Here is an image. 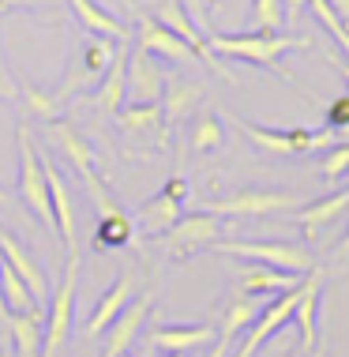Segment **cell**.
Returning a JSON list of instances; mask_svg holds the SVG:
<instances>
[{"mask_svg": "<svg viewBox=\"0 0 349 357\" xmlns=\"http://www.w3.org/2000/svg\"><path fill=\"white\" fill-rule=\"evenodd\" d=\"M207 45L215 50V56L222 61H240V64H251V68H263L278 79H286L289 86H297L300 79L282 64L286 53H297V50H312V38L304 34H270V31H259V34H222V31H210L207 34Z\"/></svg>", "mask_w": 349, "mask_h": 357, "instance_id": "cell-1", "label": "cell"}, {"mask_svg": "<svg viewBox=\"0 0 349 357\" xmlns=\"http://www.w3.org/2000/svg\"><path fill=\"white\" fill-rule=\"evenodd\" d=\"M49 136L56 139V147H61V154L68 162H72V169L83 177V188H86V196H91V204L94 211H98V218L105 215H121V199L113 196V188H109V173H105V166L98 162V154H94L91 147V139L83 136L79 128H75L72 121H53L49 124Z\"/></svg>", "mask_w": 349, "mask_h": 357, "instance_id": "cell-2", "label": "cell"}, {"mask_svg": "<svg viewBox=\"0 0 349 357\" xmlns=\"http://www.w3.org/2000/svg\"><path fill=\"white\" fill-rule=\"evenodd\" d=\"M15 147H19V177H15V192L23 199V207L42 222L49 234H56V218L49 207V185H45V169H42V147L31 136V124L15 128Z\"/></svg>", "mask_w": 349, "mask_h": 357, "instance_id": "cell-3", "label": "cell"}, {"mask_svg": "<svg viewBox=\"0 0 349 357\" xmlns=\"http://www.w3.org/2000/svg\"><path fill=\"white\" fill-rule=\"evenodd\" d=\"M237 132L245 136L256 151L263 154H278V158H300V154H316V151H331L338 143L334 128H263V124H251L237 117Z\"/></svg>", "mask_w": 349, "mask_h": 357, "instance_id": "cell-4", "label": "cell"}, {"mask_svg": "<svg viewBox=\"0 0 349 357\" xmlns=\"http://www.w3.org/2000/svg\"><path fill=\"white\" fill-rule=\"evenodd\" d=\"M79 267H83V256L79 252H68L64 256V275H61V286L49 294L45 301V327H42V357H56L61 346L72 331V312H75V286H79Z\"/></svg>", "mask_w": 349, "mask_h": 357, "instance_id": "cell-5", "label": "cell"}, {"mask_svg": "<svg viewBox=\"0 0 349 357\" xmlns=\"http://www.w3.org/2000/svg\"><path fill=\"white\" fill-rule=\"evenodd\" d=\"M215 252L222 256H237L259 267H278V271H293L308 275L316 271V256L304 245H289V241H215Z\"/></svg>", "mask_w": 349, "mask_h": 357, "instance_id": "cell-6", "label": "cell"}, {"mask_svg": "<svg viewBox=\"0 0 349 357\" xmlns=\"http://www.w3.org/2000/svg\"><path fill=\"white\" fill-rule=\"evenodd\" d=\"M289 207H304V199L297 192H282V188H237L222 199H207L203 211L215 218H263V215H278Z\"/></svg>", "mask_w": 349, "mask_h": 357, "instance_id": "cell-7", "label": "cell"}, {"mask_svg": "<svg viewBox=\"0 0 349 357\" xmlns=\"http://www.w3.org/2000/svg\"><path fill=\"white\" fill-rule=\"evenodd\" d=\"M154 19H158L162 26H169V31L177 34V38H180L184 45H188L192 53L199 56V64H203V68H210L215 75H222V79L237 83V75H233V72L226 68V61H222V56H215V50L207 45V31H203V26L196 23V19L188 15V8H184L180 0H162V4H158V12H154Z\"/></svg>", "mask_w": 349, "mask_h": 357, "instance_id": "cell-8", "label": "cell"}, {"mask_svg": "<svg viewBox=\"0 0 349 357\" xmlns=\"http://www.w3.org/2000/svg\"><path fill=\"white\" fill-rule=\"evenodd\" d=\"M222 237H226L222 218L207 215V211H196V215H180L158 241L169 248V259H180V264H184L188 256H196L199 248H210Z\"/></svg>", "mask_w": 349, "mask_h": 357, "instance_id": "cell-9", "label": "cell"}, {"mask_svg": "<svg viewBox=\"0 0 349 357\" xmlns=\"http://www.w3.org/2000/svg\"><path fill=\"white\" fill-rule=\"evenodd\" d=\"M154 312V289H143L135 294L128 308H124L116 320L105 327V346H102V357H128L132 346L143 339V327H147V316Z\"/></svg>", "mask_w": 349, "mask_h": 357, "instance_id": "cell-10", "label": "cell"}, {"mask_svg": "<svg viewBox=\"0 0 349 357\" xmlns=\"http://www.w3.org/2000/svg\"><path fill=\"white\" fill-rule=\"evenodd\" d=\"M42 169H45V185H49V207L56 218V237L64 241V252H79V218H75V204H72V188H68L56 158L42 151Z\"/></svg>", "mask_w": 349, "mask_h": 357, "instance_id": "cell-11", "label": "cell"}, {"mask_svg": "<svg viewBox=\"0 0 349 357\" xmlns=\"http://www.w3.org/2000/svg\"><path fill=\"white\" fill-rule=\"evenodd\" d=\"M215 324H158L143 331V346L150 354H199L215 342Z\"/></svg>", "mask_w": 349, "mask_h": 357, "instance_id": "cell-12", "label": "cell"}, {"mask_svg": "<svg viewBox=\"0 0 349 357\" xmlns=\"http://www.w3.org/2000/svg\"><path fill=\"white\" fill-rule=\"evenodd\" d=\"M135 286H139V278H135V271H121L113 278V286L105 289V294L98 297V305H94V312L86 316V324L79 327L83 339H98V335H105V327H109L116 316L128 308V301L135 297Z\"/></svg>", "mask_w": 349, "mask_h": 357, "instance_id": "cell-13", "label": "cell"}, {"mask_svg": "<svg viewBox=\"0 0 349 357\" xmlns=\"http://www.w3.org/2000/svg\"><path fill=\"white\" fill-rule=\"evenodd\" d=\"M116 128H121L124 139H150L158 143V151L169 147V128L162 121V105L150 102V105H139V102H124L121 109L113 113Z\"/></svg>", "mask_w": 349, "mask_h": 357, "instance_id": "cell-14", "label": "cell"}, {"mask_svg": "<svg viewBox=\"0 0 349 357\" xmlns=\"http://www.w3.org/2000/svg\"><path fill=\"white\" fill-rule=\"evenodd\" d=\"M0 256H4V264L12 267V271L26 282V289L34 294V301L45 308V301H49V294H53L49 275H45L42 267H38V259H34L31 252H26L23 241H19V237L12 234V229H4V226H0Z\"/></svg>", "mask_w": 349, "mask_h": 357, "instance_id": "cell-15", "label": "cell"}, {"mask_svg": "<svg viewBox=\"0 0 349 357\" xmlns=\"http://www.w3.org/2000/svg\"><path fill=\"white\" fill-rule=\"evenodd\" d=\"M128 56H132V42H121L113 53V61H109V72L102 75L98 86H94V94H91L94 109L105 113V117H113V113L128 102Z\"/></svg>", "mask_w": 349, "mask_h": 357, "instance_id": "cell-16", "label": "cell"}, {"mask_svg": "<svg viewBox=\"0 0 349 357\" xmlns=\"http://www.w3.org/2000/svg\"><path fill=\"white\" fill-rule=\"evenodd\" d=\"M319 294H323V271H308L297 286V308H293V320L300 331V350L312 354L319 339H316V327H319Z\"/></svg>", "mask_w": 349, "mask_h": 357, "instance_id": "cell-17", "label": "cell"}, {"mask_svg": "<svg viewBox=\"0 0 349 357\" xmlns=\"http://www.w3.org/2000/svg\"><path fill=\"white\" fill-rule=\"evenodd\" d=\"M166 91V72L162 64L154 61L150 53H143L139 45H132V56H128V102H139V105H150L162 98Z\"/></svg>", "mask_w": 349, "mask_h": 357, "instance_id": "cell-18", "label": "cell"}, {"mask_svg": "<svg viewBox=\"0 0 349 357\" xmlns=\"http://www.w3.org/2000/svg\"><path fill=\"white\" fill-rule=\"evenodd\" d=\"M132 38H135V45H139L143 53H150V56H166V61H177V64H184V61H199V56L192 53L188 45H184L180 38L169 31V26L158 23V19H147V15H143L139 23H135Z\"/></svg>", "mask_w": 349, "mask_h": 357, "instance_id": "cell-19", "label": "cell"}, {"mask_svg": "<svg viewBox=\"0 0 349 357\" xmlns=\"http://www.w3.org/2000/svg\"><path fill=\"white\" fill-rule=\"evenodd\" d=\"M349 211V185H342V188H334L331 196H319V199H312V204H304L293 215V222L300 229H304V237L312 241H319V234H323L327 226H331L334 218H342Z\"/></svg>", "mask_w": 349, "mask_h": 357, "instance_id": "cell-20", "label": "cell"}, {"mask_svg": "<svg viewBox=\"0 0 349 357\" xmlns=\"http://www.w3.org/2000/svg\"><path fill=\"white\" fill-rule=\"evenodd\" d=\"M68 8H72L75 23L83 26L86 34H98V38H109V42H132V26L124 23L121 15H113L109 8H102L98 0H68Z\"/></svg>", "mask_w": 349, "mask_h": 357, "instance_id": "cell-21", "label": "cell"}, {"mask_svg": "<svg viewBox=\"0 0 349 357\" xmlns=\"http://www.w3.org/2000/svg\"><path fill=\"white\" fill-rule=\"evenodd\" d=\"M203 102V83L199 79H166V91H162V121H166V128L173 132L180 121H192L196 117Z\"/></svg>", "mask_w": 349, "mask_h": 357, "instance_id": "cell-22", "label": "cell"}, {"mask_svg": "<svg viewBox=\"0 0 349 357\" xmlns=\"http://www.w3.org/2000/svg\"><path fill=\"white\" fill-rule=\"evenodd\" d=\"M304 275H293V271H278V267H259L251 264L237 282V294L240 297H259V301H274L278 294H289V289L300 286Z\"/></svg>", "mask_w": 349, "mask_h": 357, "instance_id": "cell-23", "label": "cell"}, {"mask_svg": "<svg viewBox=\"0 0 349 357\" xmlns=\"http://www.w3.org/2000/svg\"><path fill=\"white\" fill-rule=\"evenodd\" d=\"M23 102V117L26 121H42V124H53L64 117V102L56 98L53 86H38V83H19V98Z\"/></svg>", "mask_w": 349, "mask_h": 357, "instance_id": "cell-24", "label": "cell"}, {"mask_svg": "<svg viewBox=\"0 0 349 357\" xmlns=\"http://www.w3.org/2000/svg\"><path fill=\"white\" fill-rule=\"evenodd\" d=\"M180 207H184V204L169 199L166 192H154L150 199H143V204H139V211H135V222H139V229H143L147 237H162V234L173 226V222L180 218Z\"/></svg>", "mask_w": 349, "mask_h": 357, "instance_id": "cell-25", "label": "cell"}, {"mask_svg": "<svg viewBox=\"0 0 349 357\" xmlns=\"http://www.w3.org/2000/svg\"><path fill=\"white\" fill-rule=\"evenodd\" d=\"M267 301H259V297H233V301H226L218 308V335H226V339H237V335H245L251 320L259 316V308H263Z\"/></svg>", "mask_w": 349, "mask_h": 357, "instance_id": "cell-26", "label": "cell"}, {"mask_svg": "<svg viewBox=\"0 0 349 357\" xmlns=\"http://www.w3.org/2000/svg\"><path fill=\"white\" fill-rule=\"evenodd\" d=\"M45 316H23V312H8V335H12V342H15V354L19 357H42V324Z\"/></svg>", "mask_w": 349, "mask_h": 357, "instance_id": "cell-27", "label": "cell"}, {"mask_svg": "<svg viewBox=\"0 0 349 357\" xmlns=\"http://www.w3.org/2000/svg\"><path fill=\"white\" fill-rule=\"evenodd\" d=\"M188 147L196 154H210V151H222L226 147V124L215 109H203L192 117V128H188Z\"/></svg>", "mask_w": 349, "mask_h": 357, "instance_id": "cell-28", "label": "cell"}, {"mask_svg": "<svg viewBox=\"0 0 349 357\" xmlns=\"http://www.w3.org/2000/svg\"><path fill=\"white\" fill-rule=\"evenodd\" d=\"M0 301L8 312H23V316H42V305L34 301V294L26 289V282L19 278L8 264H0Z\"/></svg>", "mask_w": 349, "mask_h": 357, "instance_id": "cell-29", "label": "cell"}, {"mask_svg": "<svg viewBox=\"0 0 349 357\" xmlns=\"http://www.w3.org/2000/svg\"><path fill=\"white\" fill-rule=\"evenodd\" d=\"M116 53V42H109V38H98V34H86L79 53H75V61H79V68L86 72V79L98 83L105 72H109V61Z\"/></svg>", "mask_w": 349, "mask_h": 357, "instance_id": "cell-30", "label": "cell"}, {"mask_svg": "<svg viewBox=\"0 0 349 357\" xmlns=\"http://www.w3.org/2000/svg\"><path fill=\"white\" fill-rule=\"evenodd\" d=\"M124 245H135V226L132 218L124 215H105L94 222V248L98 252H109V248H124Z\"/></svg>", "mask_w": 349, "mask_h": 357, "instance_id": "cell-31", "label": "cell"}, {"mask_svg": "<svg viewBox=\"0 0 349 357\" xmlns=\"http://www.w3.org/2000/svg\"><path fill=\"white\" fill-rule=\"evenodd\" d=\"M248 31H270V34H282L286 31V8L282 0H251L248 8Z\"/></svg>", "mask_w": 349, "mask_h": 357, "instance_id": "cell-32", "label": "cell"}, {"mask_svg": "<svg viewBox=\"0 0 349 357\" xmlns=\"http://www.w3.org/2000/svg\"><path fill=\"white\" fill-rule=\"evenodd\" d=\"M346 173H349V143H334L323 158V177L331 181V185H338Z\"/></svg>", "mask_w": 349, "mask_h": 357, "instance_id": "cell-33", "label": "cell"}, {"mask_svg": "<svg viewBox=\"0 0 349 357\" xmlns=\"http://www.w3.org/2000/svg\"><path fill=\"white\" fill-rule=\"evenodd\" d=\"M327 128H334V132L349 128V91L327 102Z\"/></svg>", "mask_w": 349, "mask_h": 357, "instance_id": "cell-34", "label": "cell"}, {"mask_svg": "<svg viewBox=\"0 0 349 357\" xmlns=\"http://www.w3.org/2000/svg\"><path fill=\"white\" fill-rule=\"evenodd\" d=\"M15 98H19V79H15V72L8 68L4 38H0V102H15Z\"/></svg>", "mask_w": 349, "mask_h": 357, "instance_id": "cell-35", "label": "cell"}, {"mask_svg": "<svg viewBox=\"0 0 349 357\" xmlns=\"http://www.w3.org/2000/svg\"><path fill=\"white\" fill-rule=\"evenodd\" d=\"M162 192H166L169 199H177V204H188V181H184L180 173H173V177L166 181V188H162Z\"/></svg>", "mask_w": 349, "mask_h": 357, "instance_id": "cell-36", "label": "cell"}, {"mask_svg": "<svg viewBox=\"0 0 349 357\" xmlns=\"http://www.w3.org/2000/svg\"><path fill=\"white\" fill-rule=\"evenodd\" d=\"M233 354V339H226V335H215V342L207 346V350L192 354V357H229Z\"/></svg>", "mask_w": 349, "mask_h": 357, "instance_id": "cell-37", "label": "cell"}, {"mask_svg": "<svg viewBox=\"0 0 349 357\" xmlns=\"http://www.w3.org/2000/svg\"><path fill=\"white\" fill-rule=\"evenodd\" d=\"M184 8H188V15H196V19H210V12L222 4V0H180Z\"/></svg>", "mask_w": 349, "mask_h": 357, "instance_id": "cell-38", "label": "cell"}, {"mask_svg": "<svg viewBox=\"0 0 349 357\" xmlns=\"http://www.w3.org/2000/svg\"><path fill=\"white\" fill-rule=\"evenodd\" d=\"M282 8H286V26H289V23L300 19V12L308 8V0H282Z\"/></svg>", "mask_w": 349, "mask_h": 357, "instance_id": "cell-39", "label": "cell"}, {"mask_svg": "<svg viewBox=\"0 0 349 357\" xmlns=\"http://www.w3.org/2000/svg\"><path fill=\"white\" fill-rule=\"evenodd\" d=\"M327 61H331V68H334L338 75H342V79H346V86H349V64L342 61V53H327Z\"/></svg>", "mask_w": 349, "mask_h": 357, "instance_id": "cell-40", "label": "cell"}, {"mask_svg": "<svg viewBox=\"0 0 349 357\" xmlns=\"http://www.w3.org/2000/svg\"><path fill=\"white\" fill-rule=\"evenodd\" d=\"M38 4H56V0H4V12H12V8H38Z\"/></svg>", "mask_w": 349, "mask_h": 357, "instance_id": "cell-41", "label": "cell"}, {"mask_svg": "<svg viewBox=\"0 0 349 357\" xmlns=\"http://www.w3.org/2000/svg\"><path fill=\"white\" fill-rule=\"evenodd\" d=\"M327 4H331V12H334V15L349 26V0H327Z\"/></svg>", "mask_w": 349, "mask_h": 357, "instance_id": "cell-42", "label": "cell"}, {"mask_svg": "<svg viewBox=\"0 0 349 357\" xmlns=\"http://www.w3.org/2000/svg\"><path fill=\"white\" fill-rule=\"evenodd\" d=\"M334 256H338V259H349V229H346V234H342V241H338Z\"/></svg>", "mask_w": 349, "mask_h": 357, "instance_id": "cell-43", "label": "cell"}, {"mask_svg": "<svg viewBox=\"0 0 349 357\" xmlns=\"http://www.w3.org/2000/svg\"><path fill=\"white\" fill-rule=\"evenodd\" d=\"M8 204H12V192H8V188H0V207H8Z\"/></svg>", "mask_w": 349, "mask_h": 357, "instance_id": "cell-44", "label": "cell"}, {"mask_svg": "<svg viewBox=\"0 0 349 357\" xmlns=\"http://www.w3.org/2000/svg\"><path fill=\"white\" fill-rule=\"evenodd\" d=\"M162 357H192V354H162Z\"/></svg>", "mask_w": 349, "mask_h": 357, "instance_id": "cell-45", "label": "cell"}, {"mask_svg": "<svg viewBox=\"0 0 349 357\" xmlns=\"http://www.w3.org/2000/svg\"><path fill=\"white\" fill-rule=\"evenodd\" d=\"M0 12H4V0H0Z\"/></svg>", "mask_w": 349, "mask_h": 357, "instance_id": "cell-46", "label": "cell"}, {"mask_svg": "<svg viewBox=\"0 0 349 357\" xmlns=\"http://www.w3.org/2000/svg\"><path fill=\"white\" fill-rule=\"evenodd\" d=\"M143 357H150V350H147V354H143Z\"/></svg>", "mask_w": 349, "mask_h": 357, "instance_id": "cell-47", "label": "cell"}, {"mask_svg": "<svg viewBox=\"0 0 349 357\" xmlns=\"http://www.w3.org/2000/svg\"><path fill=\"white\" fill-rule=\"evenodd\" d=\"M319 357H323V350H319Z\"/></svg>", "mask_w": 349, "mask_h": 357, "instance_id": "cell-48", "label": "cell"}, {"mask_svg": "<svg viewBox=\"0 0 349 357\" xmlns=\"http://www.w3.org/2000/svg\"><path fill=\"white\" fill-rule=\"evenodd\" d=\"M0 357H4V354H0Z\"/></svg>", "mask_w": 349, "mask_h": 357, "instance_id": "cell-49", "label": "cell"}]
</instances>
